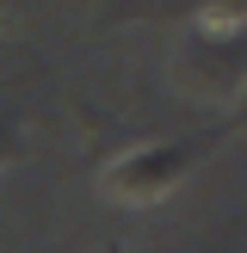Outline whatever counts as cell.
<instances>
[{
  "label": "cell",
  "instance_id": "1",
  "mask_svg": "<svg viewBox=\"0 0 247 253\" xmlns=\"http://www.w3.org/2000/svg\"><path fill=\"white\" fill-rule=\"evenodd\" d=\"M235 124H216V130H198V136H179V142H148L136 148V155H118L105 173H99V192L111 198V204H161V198H173V185L192 179L198 161L216 155L222 136H229Z\"/></svg>",
  "mask_w": 247,
  "mask_h": 253
},
{
  "label": "cell",
  "instance_id": "2",
  "mask_svg": "<svg viewBox=\"0 0 247 253\" xmlns=\"http://www.w3.org/2000/svg\"><path fill=\"white\" fill-rule=\"evenodd\" d=\"M118 19H216V25H235V19H247V0H130V6H118Z\"/></svg>",
  "mask_w": 247,
  "mask_h": 253
},
{
  "label": "cell",
  "instance_id": "3",
  "mask_svg": "<svg viewBox=\"0 0 247 253\" xmlns=\"http://www.w3.org/2000/svg\"><path fill=\"white\" fill-rule=\"evenodd\" d=\"M12 161H25V124L0 105V173H6Z\"/></svg>",
  "mask_w": 247,
  "mask_h": 253
}]
</instances>
